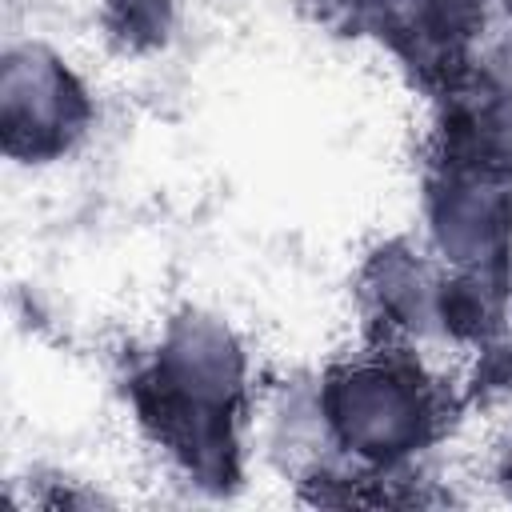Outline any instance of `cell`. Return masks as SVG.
<instances>
[{
    "label": "cell",
    "instance_id": "7a4b0ae2",
    "mask_svg": "<svg viewBox=\"0 0 512 512\" xmlns=\"http://www.w3.org/2000/svg\"><path fill=\"white\" fill-rule=\"evenodd\" d=\"M88 120V92L44 44H12L0 64V132L20 160L64 152Z\"/></svg>",
    "mask_w": 512,
    "mask_h": 512
},
{
    "label": "cell",
    "instance_id": "6da1fadb",
    "mask_svg": "<svg viewBox=\"0 0 512 512\" xmlns=\"http://www.w3.org/2000/svg\"><path fill=\"white\" fill-rule=\"evenodd\" d=\"M324 424L360 456L412 452L432 424V396L408 360L372 356L340 368L320 392Z\"/></svg>",
    "mask_w": 512,
    "mask_h": 512
},
{
    "label": "cell",
    "instance_id": "3957f363",
    "mask_svg": "<svg viewBox=\"0 0 512 512\" xmlns=\"http://www.w3.org/2000/svg\"><path fill=\"white\" fill-rule=\"evenodd\" d=\"M156 392L172 424L208 428L244 388V352L236 336L208 316H184L168 328L156 352Z\"/></svg>",
    "mask_w": 512,
    "mask_h": 512
},
{
    "label": "cell",
    "instance_id": "277c9868",
    "mask_svg": "<svg viewBox=\"0 0 512 512\" xmlns=\"http://www.w3.org/2000/svg\"><path fill=\"white\" fill-rule=\"evenodd\" d=\"M428 228L456 272H496L512 248V192L496 172L464 164L436 184Z\"/></svg>",
    "mask_w": 512,
    "mask_h": 512
}]
</instances>
